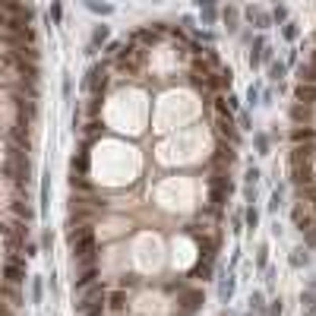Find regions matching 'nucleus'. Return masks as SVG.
<instances>
[{
  "instance_id": "nucleus-1",
  "label": "nucleus",
  "mask_w": 316,
  "mask_h": 316,
  "mask_svg": "<svg viewBox=\"0 0 316 316\" xmlns=\"http://www.w3.org/2000/svg\"><path fill=\"white\" fill-rule=\"evenodd\" d=\"M146 64V48H136V44H127L123 38V51L114 57V67H117V73L120 76H136L139 70H143Z\"/></svg>"
},
{
  "instance_id": "nucleus-2",
  "label": "nucleus",
  "mask_w": 316,
  "mask_h": 316,
  "mask_svg": "<svg viewBox=\"0 0 316 316\" xmlns=\"http://www.w3.org/2000/svg\"><path fill=\"white\" fill-rule=\"evenodd\" d=\"M104 86H108V64H92L89 67V73L83 79V89L92 92V95H104Z\"/></svg>"
},
{
  "instance_id": "nucleus-3",
  "label": "nucleus",
  "mask_w": 316,
  "mask_h": 316,
  "mask_svg": "<svg viewBox=\"0 0 316 316\" xmlns=\"http://www.w3.org/2000/svg\"><path fill=\"white\" fill-rule=\"evenodd\" d=\"M4 278H7V285H16V288L26 282V256L10 253L7 256V266H4Z\"/></svg>"
},
{
  "instance_id": "nucleus-4",
  "label": "nucleus",
  "mask_w": 316,
  "mask_h": 316,
  "mask_svg": "<svg viewBox=\"0 0 316 316\" xmlns=\"http://www.w3.org/2000/svg\"><path fill=\"white\" fill-rule=\"evenodd\" d=\"M215 130H218V136L225 139L228 146H237L240 143V127H237V120H234V114H215Z\"/></svg>"
},
{
  "instance_id": "nucleus-5",
  "label": "nucleus",
  "mask_w": 316,
  "mask_h": 316,
  "mask_svg": "<svg viewBox=\"0 0 316 316\" xmlns=\"http://www.w3.org/2000/svg\"><path fill=\"white\" fill-rule=\"evenodd\" d=\"M291 221H294V228L303 234V231H310L313 225H316V215H313V206L310 203H303V200H297L294 206H291Z\"/></svg>"
},
{
  "instance_id": "nucleus-6",
  "label": "nucleus",
  "mask_w": 316,
  "mask_h": 316,
  "mask_svg": "<svg viewBox=\"0 0 316 316\" xmlns=\"http://www.w3.org/2000/svg\"><path fill=\"white\" fill-rule=\"evenodd\" d=\"M127 310H130V297H127L123 288H114V291H108V294H104V313L123 316Z\"/></svg>"
},
{
  "instance_id": "nucleus-7",
  "label": "nucleus",
  "mask_w": 316,
  "mask_h": 316,
  "mask_svg": "<svg viewBox=\"0 0 316 316\" xmlns=\"http://www.w3.org/2000/svg\"><path fill=\"white\" fill-rule=\"evenodd\" d=\"M288 139H291V146H316V127L297 123V127H291Z\"/></svg>"
},
{
  "instance_id": "nucleus-8",
  "label": "nucleus",
  "mask_w": 316,
  "mask_h": 316,
  "mask_svg": "<svg viewBox=\"0 0 316 316\" xmlns=\"http://www.w3.org/2000/svg\"><path fill=\"white\" fill-rule=\"evenodd\" d=\"M206 186H209V190H215V193H225V196L234 193V180H231V174H225V171H215L212 177H206Z\"/></svg>"
},
{
  "instance_id": "nucleus-9",
  "label": "nucleus",
  "mask_w": 316,
  "mask_h": 316,
  "mask_svg": "<svg viewBox=\"0 0 316 316\" xmlns=\"http://www.w3.org/2000/svg\"><path fill=\"white\" fill-rule=\"evenodd\" d=\"M98 275H101V266H86V269H79V275L73 278V294H76V291H83V288H89L92 282H98Z\"/></svg>"
},
{
  "instance_id": "nucleus-10",
  "label": "nucleus",
  "mask_w": 316,
  "mask_h": 316,
  "mask_svg": "<svg viewBox=\"0 0 316 316\" xmlns=\"http://www.w3.org/2000/svg\"><path fill=\"white\" fill-rule=\"evenodd\" d=\"M234 291H237V278H234L231 272H225V275L218 278V300H221V303H231Z\"/></svg>"
},
{
  "instance_id": "nucleus-11",
  "label": "nucleus",
  "mask_w": 316,
  "mask_h": 316,
  "mask_svg": "<svg viewBox=\"0 0 316 316\" xmlns=\"http://www.w3.org/2000/svg\"><path fill=\"white\" fill-rule=\"evenodd\" d=\"M266 48H269L266 38H263V35H256L253 44H250V57H247V60H250V70H256V67L266 60Z\"/></svg>"
},
{
  "instance_id": "nucleus-12",
  "label": "nucleus",
  "mask_w": 316,
  "mask_h": 316,
  "mask_svg": "<svg viewBox=\"0 0 316 316\" xmlns=\"http://www.w3.org/2000/svg\"><path fill=\"white\" fill-rule=\"evenodd\" d=\"M234 149H237V146H218L215 155H212V165L215 168H231L234 158H237V152H234Z\"/></svg>"
},
{
  "instance_id": "nucleus-13",
  "label": "nucleus",
  "mask_w": 316,
  "mask_h": 316,
  "mask_svg": "<svg viewBox=\"0 0 316 316\" xmlns=\"http://www.w3.org/2000/svg\"><path fill=\"white\" fill-rule=\"evenodd\" d=\"M111 38V26H104V22H98L95 29H92V41H89V54H95L101 44H108Z\"/></svg>"
},
{
  "instance_id": "nucleus-14",
  "label": "nucleus",
  "mask_w": 316,
  "mask_h": 316,
  "mask_svg": "<svg viewBox=\"0 0 316 316\" xmlns=\"http://www.w3.org/2000/svg\"><path fill=\"white\" fill-rule=\"evenodd\" d=\"M294 101L313 108V104H316V86H310V83H297V89H294Z\"/></svg>"
},
{
  "instance_id": "nucleus-15",
  "label": "nucleus",
  "mask_w": 316,
  "mask_h": 316,
  "mask_svg": "<svg viewBox=\"0 0 316 316\" xmlns=\"http://www.w3.org/2000/svg\"><path fill=\"white\" fill-rule=\"evenodd\" d=\"M243 16H247L250 22H256V29H269V26H272V16H269L266 10H260V7H247V10H243Z\"/></svg>"
},
{
  "instance_id": "nucleus-16",
  "label": "nucleus",
  "mask_w": 316,
  "mask_h": 316,
  "mask_svg": "<svg viewBox=\"0 0 316 316\" xmlns=\"http://www.w3.org/2000/svg\"><path fill=\"white\" fill-rule=\"evenodd\" d=\"M83 136H86V146H89V143H95V139L104 136V123L98 120V117H92V120L83 127Z\"/></svg>"
},
{
  "instance_id": "nucleus-17",
  "label": "nucleus",
  "mask_w": 316,
  "mask_h": 316,
  "mask_svg": "<svg viewBox=\"0 0 316 316\" xmlns=\"http://www.w3.org/2000/svg\"><path fill=\"white\" fill-rule=\"evenodd\" d=\"M70 174H89V152H76L70 158Z\"/></svg>"
},
{
  "instance_id": "nucleus-18",
  "label": "nucleus",
  "mask_w": 316,
  "mask_h": 316,
  "mask_svg": "<svg viewBox=\"0 0 316 316\" xmlns=\"http://www.w3.org/2000/svg\"><path fill=\"white\" fill-rule=\"evenodd\" d=\"M44 297V278L41 275H32V282H29V300L32 303H41Z\"/></svg>"
},
{
  "instance_id": "nucleus-19",
  "label": "nucleus",
  "mask_w": 316,
  "mask_h": 316,
  "mask_svg": "<svg viewBox=\"0 0 316 316\" xmlns=\"http://www.w3.org/2000/svg\"><path fill=\"white\" fill-rule=\"evenodd\" d=\"M212 275H215V260H200V266H196L193 278H200V282H209Z\"/></svg>"
},
{
  "instance_id": "nucleus-20",
  "label": "nucleus",
  "mask_w": 316,
  "mask_h": 316,
  "mask_svg": "<svg viewBox=\"0 0 316 316\" xmlns=\"http://www.w3.org/2000/svg\"><path fill=\"white\" fill-rule=\"evenodd\" d=\"M288 114H291V120H294V123H307V120H310V114H313V108H307V104H297V101H294Z\"/></svg>"
},
{
  "instance_id": "nucleus-21",
  "label": "nucleus",
  "mask_w": 316,
  "mask_h": 316,
  "mask_svg": "<svg viewBox=\"0 0 316 316\" xmlns=\"http://www.w3.org/2000/svg\"><path fill=\"white\" fill-rule=\"evenodd\" d=\"M297 83H310V86H316V67H313L310 60L297 67Z\"/></svg>"
},
{
  "instance_id": "nucleus-22",
  "label": "nucleus",
  "mask_w": 316,
  "mask_h": 316,
  "mask_svg": "<svg viewBox=\"0 0 316 316\" xmlns=\"http://www.w3.org/2000/svg\"><path fill=\"white\" fill-rule=\"evenodd\" d=\"M253 146H256V155H269V149H272V139H269V133H253Z\"/></svg>"
},
{
  "instance_id": "nucleus-23",
  "label": "nucleus",
  "mask_w": 316,
  "mask_h": 316,
  "mask_svg": "<svg viewBox=\"0 0 316 316\" xmlns=\"http://www.w3.org/2000/svg\"><path fill=\"white\" fill-rule=\"evenodd\" d=\"M288 263H291V269H303L310 263V253L303 250V247H297V250H291V256H288Z\"/></svg>"
},
{
  "instance_id": "nucleus-24",
  "label": "nucleus",
  "mask_w": 316,
  "mask_h": 316,
  "mask_svg": "<svg viewBox=\"0 0 316 316\" xmlns=\"http://www.w3.org/2000/svg\"><path fill=\"white\" fill-rule=\"evenodd\" d=\"M247 303H250V313H256V316H260V313L266 310V294H263V291H250Z\"/></svg>"
},
{
  "instance_id": "nucleus-25",
  "label": "nucleus",
  "mask_w": 316,
  "mask_h": 316,
  "mask_svg": "<svg viewBox=\"0 0 316 316\" xmlns=\"http://www.w3.org/2000/svg\"><path fill=\"white\" fill-rule=\"evenodd\" d=\"M48 200H51V174L41 177V203H38V212H48Z\"/></svg>"
},
{
  "instance_id": "nucleus-26",
  "label": "nucleus",
  "mask_w": 316,
  "mask_h": 316,
  "mask_svg": "<svg viewBox=\"0 0 316 316\" xmlns=\"http://www.w3.org/2000/svg\"><path fill=\"white\" fill-rule=\"evenodd\" d=\"M243 225H247L250 231L260 228V209H256V206H247V209H243Z\"/></svg>"
},
{
  "instance_id": "nucleus-27",
  "label": "nucleus",
  "mask_w": 316,
  "mask_h": 316,
  "mask_svg": "<svg viewBox=\"0 0 316 316\" xmlns=\"http://www.w3.org/2000/svg\"><path fill=\"white\" fill-rule=\"evenodd\" d=\"M285 73H288V64H282V60H272V64H269V79H272V83H282Z\"/></svg>"
},
{
  "instance_id": "nucleus-28",
  "label": "nucleus",
  "mask_w": 316,
  "mask_h": 316,
  "mask_svg": "<svg viewBox=\"0 0 316 316\" xmlns=\"http://www.w3.org/2000/svg\"><path fill=\"white\" fill-rule=\"evenodd\" d=\"M13 212H16L19 218H26V225H29V221L35 218V209H32L29 203H22V200H16V203H13Z\"/></svg>"
},
{
  "instance_id": "nucleus-29",
  "label": "nucleus",
  "mask_w": 316,
  "mask_h": 316,
  "mask_svg": "<svg viewBox=\"0 0 316 316\" xmlns=\"http://www.w3.org/2000/svg\"><path fill=\"white\" fill-rule=\"evenodd\" d=\"M282 206H285V190H282V186H275L272 196H269V212H278Z\"/></svg>"
},
{
  "instance_id": "nucleus-30",
  "label": "nucleus",
  "mask_w": 316,
  "mask_h": 316,
  "mask_svg": "<svg viewBox=\"0 0 316 316\" xmlns=\"http://www.w3.org/2000/svg\"><path fill=\"white\" fill-rule=\"evenodd\" d=\"M282 313H285V300L282 297H272V300H269V307L260 316H282Z\"/></svg>"
},
{
  "instance_id": "nucleus-31",
  "label": "nucleus",
  "mask_w": 316,
  "mask_h": 316,
  "mask_svg": "<svg viewBox=\"0 0 316 316\" xmlns=\"http://www.w3.org/2000/svg\"><path fill=\"white\" fill-rule=\"evenodd\" d=\"M86 7L92 10V13H98V16H111L114 13V7L111 4H101V0H86Z\"/></svg>"
},
{
  "instance_id": "nucleus-32",
  "label": "nucleus",
  "mask_w": 316,
  "mask_h": 316,
  "mask_svg": "<svg viewBox=\"0 0 316 316\" xmlns=\"http://www.w3.org/2000/svg\"><path fill=\"white\" fill-rule=\"evenodd\" d=\"M221 19H225V26H228V32H231V35L237 32V10H234V7L221 10Z\"/></svg>"
},
{
  "instance_id": "nucleus-33",
  "label": "nucleus",
  "mask_w": 316,
  "mask_h": 316,
  "mask_svg": "<svg viewBox=\"0 0 316 316\" xmlns=\"http://www.w3.org/2000/svg\"><path fill=\"white\" fill-rule=\"evenodd\" d=\"M4 297L10 300V307H22V294H19V288H16V285L4 288Z\"/></svg>"
},
{
  "instance_id": "nucleus-34",
  "label": "nucleus",
  "mask_w": 316,
  "mask_h": 316,
  "mask_svg": "<svg viewBox=\"0 0 316 316\" xmlns=\"http://www.w3.org/2000/svg\"><path fill=\"white\" fill-rule=\"evenodd\" d=\"M282 35H285V38L288 41H297V35H300V29H297V22H282Z\"/></svg>"
},
{
  "instance_id": "nucleus-35",
  "label": "nucleus",
  "mask_w": 316,
  "mask_h": 316,
  "mask_svg": "<svg viewBox=\"0 0 316 316\" xmlns=\"http://www.w3.org/2000/svg\"><path fill=\"white\" fill-rule=\"evenodd\" d=\"M260 177H263V171L260 168H247V174H243V183H247V186H256V183H260Z\"/></svg>"
},
{
  "instance_id": "nucleus-36",
  "label": "nucleus",
  "mask_w": 316,
  "mask_h": 316,
  "mask_svg": "<svg viewBox=\"0 0 316 316\" xmlns=\"http://www.w3.org/2000/svg\"><path fill=\"white\" fill-rule=\"evenodd\" d=\"M186 285H190L186 278H174V282H165V291H168V294H180Z\"/></svg>"
},
{
  "instance_id": "nucleus-37",
  "label": "nucleus",
  "mask_w": 316,
  "mask_h": 316,
  "mask_svg": "<svg viewBox=\"0 0 316 316\" xmlns=\"http://www.w3.org/2000/svg\"><path fill=\"white\" fill-rule=\"evenodd\" d=\"M120 51H123V41H108L104 44V57H108V60H114Z\"/></svg>"
},
{
  "instance_id": "nucleus-38",
  "label": "nucleus",
  "mask_w": 316,
  "mask_h": 316,
  "mask_svg": "<svg viewBox=\"0 0 316 316\" xmlns=\"http://www.w3.org/2000/svg\"><path fill=\"white\" fill-rule=\"evenodd\" d=\"M51 22H54V26H60V22H64V7H60V0H54V4H51Z\"/></svg>"
},
{
  "instance_id": "nucleus-39",
  "label": "nucleus",
  "mask_w": 316,
  "mask_h": 316,
  "mask_svg": "<svg viewBox=\"0 0 316 316\" xmlns=\"http://www.w3.org/2000/svg\"><path fill=\"white\" fill-rule=\"evenodd\" d=\"M200 19H203V26H212V22L218 19V13H215V7H203V16H200Z\"/></svg>"
},
{
  "instance_id": "nucleus-40",
  "label": "nucleus",
  "mask_w": 316,
  "mask_h": 316,
  "mask_svg": "<svg viewBox=\"0 0 316 316\" xmlns=\"http://www.w3.org/2000/svg\"><path fill=\"white\" fill-rule=\"evenodd\" d=\"M256 266H260V269H266V266H269V247H266V243H263L260 250H256Z\"/></svg>"
},
{
  "instance_id": "nucleus-41",
  "label": "nucleus",
  "mask_w": 316,
  "mask_h": 316,
  "mask_svg": "<svg viewBox=\"0 0 316 316\" xmlns=\"http://www.w3.org/2000/svg\"><path fill=\"white\" fill-rule=\"evenodd\" d=\"M237 127H240V130H253V120H250L247 111H237Z\"/></svg>"
},
{
  "instance_id": "nucleus-42",
  "label": "nucleus",
  "mask_w": 316,
  "mask_h": 316,
  "mask_svg": "<svg viewBox=\"0 0 316 316\" xmlns=\"http://www.w3.org/2000/svg\"><path fill=\"white\" fill-rule=\"evenodd\" d=\"M260 98H263L260 86H250V89H247V104H260Z\"/></svg>"
},
{
  "instance_id": "nucleus-43",
  "label": "nucleus",
  "mask_w": 316,
  "mask_h": 316,
  "mask_svg": "<svg viewBox=\"0 0 316 316\" xmlns=\"http://www.w3.org/2000/svg\"><path fill=\"white\" fill-rule=\"evenodd\" d=\"M231 231H234V234L243 231V212H234V215H231Z\"/></svg>"
},
{
  "instance_id": "nucleus-44",
  "label": "nucleus",
  "mask_w": 316,
  "mask_h": 316,
  "mask_svg": "<svg viewBox=\"0 0 316 316\" xmlns=\"http://www.w3.org/2000/svg\"><path fill=\"white\" fill-rule=\"evenodd\" d=\"M64 98L67 101L73 98V79H70V73H64Z\"/></svg>"
},
{
  "instance_id": "nucleus-45",
  "label": "nucleus",
  "mask_w": 316,
  "mask_h": 316,
  "mask_svg": "<svg viewBox=\"0 0 316 316\" xmlns=\"http://www.w3.org/2000/svg\"><path fill=\"white\" fill-rule=\"evenodd\" d=\"M272 22H288V10H285L282 4L275 7V13H272Z\"/></svg>"
},
{
  "instance_id": "nucleus-46",
  "label": "nucleus",
  "mask_w": 316,
  "mask_h": 316,
  "mask_svg": "<svg viewBox=\"0 0 316 316\" xmlns=\"http://www.w3.org/2000/svg\"><path fill=\"white\" fill-rule=\"evenodd\" d=\"M300 303H303V307L316 303V291H313V288H310V291H303V294H300Z\"/></svg>"
},
{
  "instance_id": "nucleus-47",
  "label": "nucleus",
  "mask_w": 316,
  "mask_h": 316,
  "mask_svg": "<svg viewBox=\"0 0 316 316\" xmlns=\"http://www.w3.org/2000/svg\"><path fill=\"white\" fill-rule=\"evenodd\" d=\"M303 243H307V247H316V225L310 231H303Z\"/></svg>"
},
{
  "instance_id": "nucleus-48",
  "label": "nucleus",
  "mask_w": 316,
  "mask_h": 316,
  "mask_svg": "<svg viewBox=\"0 0 316 316\" xmlns=\"http://www.w3.org/2000/svg\"><path fill=\"white\" fill-rule=\"evenodd\" d=\"M136 285H139V278H136V275H123V282H120L123 291H127V288H136Z\"/></svg>"
},
{
  "instance_id": "nucleus-49",
  "label": "nucleus",
  "mask_w": 316,
  "mask_h": 316,
  "mask_svg": "<svg viewBox=\"0 0 316 316\" xmlns=\"http://www.w3.org/2000/svg\"><path fill=\"white\" fill-rule=\"evenodd\" d=\"M41 247H44V250H51V247H54V234H51V231H44V234H41Z\"/></svg>"
},
{
  "instance_id": "nucleus-50",
  "label": "nucleus",
  "mask_w": 316,
  "mask_h": 316,
  "mask_svg": "<svg viewBox=\"0 0 316 316\" xmlns=\"http://www.w3.org/2000/svg\"><path fill=\"white\" fill-rule=\"evenodd\" d=\"M275 282H278V278H275V269H272V266H266V285L272 288Z\"/></svg>"
},
{
  "instance_id": "nucleus-51",
  "label": "nucleus",
  "mask_w": 316,
  "mask_h": 316,
  "mask_svg": "<svg viewBox=\"0 0 316 316\" xmlns=\"http://www.w3.org/2000/svg\"><path fill=\"white\" fill-rule=\"evenodd\" d=\"M196 38H203V41H212L215 35H212V32H203V29H196Z\"/></svg>"
},
{
  "instance_id": "nucleus-52",
  "label": "nucleus",
  "mask_w": 316,
  "mask_h": 316,
  "mask_svg": "<svg viewBox=\"0 0 316 316\" xmlns=\"http://www.w3.org/2000/svg\"><path fill=\"white\" fill-rule=\"evenodd\" d=\"M225 101H228V108H231V111H237V98H234V95H231V92H228V95H225Z\"/></svg>"
},
{
  "instance_id": "nucleus-53",
  "label": "nucleus",
  "mask_w": 316,
  "mask_h": 316,
  "mask_svg": "<svg viewBox=\"0 0 316 316\" xmlns=\"http://www.w3.org/2000/svg\"><path fill=\"white\" fill-rule=\"evenodd\" d=\"M303 316H316V303H310V307H303Z\"/></svg>"
},
{
  "instance_id": "nucleus-54",
  "label": "nucleus",
  "mask_w": 316,
  "mask_h": 316,
  "mask_svg": "<svg viewBox=\"0 0 316 316\" xmlns=\"http://www.w3.org/2000/svg\"><path fill=\"white\" fill-rule=\"evenodd\" d=\"M196 7H200V10L203 7H215V0H196Z\"/></svg>"
},
{
  "instance_id": "nucleus-55",
  "label": "nucleus",
  "mask_w": 316,
  "mask_h": 316,
  "mask_svg": "<svg viewBox=\"0 0 316 316\" xmlns=\"http://www.w3.org/2000/svg\"><path fill=\"white\" fill-rule=\"evenodd\" d=\"M310 64H313V67H316V48H313V54H310Z\"/></svg>"
},
{
  "instance_id": "nucleus-56",
  "label": "nucleus",
  "mask_w": 316,
  "mask_h": 316,
  "mask_svg": "<svg viewBox=\"0 0 316 316\" xmlns=\"http://www.w3.org/2000/svg\"><path fill=\"white\" fill-rule=\"evenodd\" d=\"M310 288H313V291H316V275H313V278H310Z\"/></svg>"
},
{
  "instance_id": "nucleus-57",
  "label": "nucleus",
  "mask_w": 316,
  "mask_h": 316,
  "mask_svg": "<svg viewBox=\"0 0 316 316\" xmlns=\"http://www.w3.org/2000/svg\"><path fill=\"white\" fill-rule=\"evenodd\" d=\"M313 44H316V32H313Z\"/></svg>"
},
{
  "instance_id": "nucleus-58",
  "label": "nucleus",
  "mask_w": 316,
  "mask_h": 316,
  "mask_svg": "<svg viewBox=\"0 0 316 316\" xmlns=\"http://www.w3.org/2000/svg\"><path fill=\"white\" fill-rule=\"evenodd\" d=\"M275 4H282V0H275Z\"/></svg>"
},
{
  "instance_id": "nucleus-59",
  "label": "nucleus",
  "mask_w": 316,
  "mask_h": 316,
  "mask_svg": "<svg viewBox=\"0 0 316 316\" xmlns=\"http://www.w3.org/2000/svg\"><path fill=\"white\" fill-rule=\"evenodd\" d=\"M193 4H196V0H193Z\"/></svg>"
}]
</instances>
